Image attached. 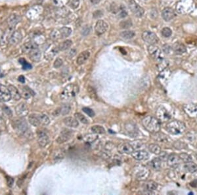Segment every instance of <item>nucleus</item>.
Instances as JSON below:
<instances>
[{"instance_id":"f257e3e1","label":"nucleus","mask_w":197,"mask_h":195,"mask_svg":"<svg viewBox=\"0 0 197 195\" xmlns=\"http://www.w3.org/2000/svg\"><path fill=\"white\" fill-rule=\"evenodd\" d=\"M142 124L149 132L151 133L160 131L161 128L160 122L151 116H147L142 119Z\"/></svg>"},{"instance_id":"f03ea898","label":"nucleus","mask_w":197,"mask_h":195,"mask_svg":"<svg viewBox=\"0 0 197 195\" xmlns=\"http://www.w3.org/2000/svg\"><path fill=\"white\" fill-rule=\"evenodd\" d=\"M166 130L171 134L179 135L185 131L186 125L183 122L173 120L167 124Z\"/></svg>"},{"instance_id":"7ed1b4c3","label":"nucleus","mask_w":197,"mask_h":195,"mask_svg":"<svg viewBox=\"0 0 197 195\" xmlns=\"http://www.w3.org/2000/svg\"><path fill=\"white\" fill-rule=\"evenodd\" d=\"M79 93V87L76 84H68L66 86L61 93V99L68 100L74 98Z\"/></svg>"},{"instance_id":"20e7f679","label":"nucleus","mask_w":197,"mask_h":195,"mask_svg":"<svg viewBox=\"0 0 197 195\" xmlns=\"http://www.w3.org/2000/svg\"><path fill=\"white\" fill-rule=\"evenodd\" d=\"M12 126L17 133L21 136H24L29 131L26 122L23 117L14 119L12 122Z\"/></svg>"},{"instance_id":"39448f33","label":"nucleus","mask_w":197,"mask_h":195,"mask_svg":"<svg viewBox=\"0 0 197 195\" xmlns=\"http://www.w3.org/2000/svg\"><path fill=\"white\" fill-rule=\"evenodd\" d=\"M37 143L42 148L46 147L49 143V137L48 133L45 130H39L37 132Z\"/></svg>"},{"instance_id":"423d86ee","label":"nucleus","mask_w":197,"mask_h":195,"mask_svg":"<svg viewBox=\"0 0 197 195\" xmlns=\"http://www.w3.org/2000/svg\"><path fill=\"white\" fill-rule=\"evenodd\" d=\"M156 118L160 122H166L170 120L171 118L170 114L168 110L164 106H159L156 112Z\"/></svg>"},{"instance_id":"0eeeda50","label":"nucleus","mask_w":197,"mask_h":195,"mask_svg":"<svg viewBox=\"0 0 197 195\" xmlns=\"http://www.w3.org/2000/svg\"><path fill=\"white\" fill-rule=\"evenodd\" d=\"M142 39L144 42L147 43L150 45H155L159 41L158 36L154 32L151 31H145L142 34Z\"/></svg>"},{"instance_id":"6e6552de","label":"nucleus","mask_w":197,"mask_h":195,"mask_svg":"<svg viewBox=\"0 0 197 195\" xmlns=\"http://www.w3.org/2000/svg\"><path fill=\"white\" fill-rule=\"evenodd\" d=\"M150 174V171L143 166H139L135 169V177L136 179L139 181L145 180L148 178Z\"/></svg>"},{"instance_id":"1a4fd4ad","label":"nucleus","mask_w":197,"mask_h":195,"mask_svg":"<svg viewBox=\"0 0 197 195\" xmlns=\"http://www.w3.org/2000/svg\"><path fill=\"white\" fill-rule=\"evenodd\" d=\"M128 5H129V7L131 9V12L137 17H141L144 12H145L143 8L137 4L134 0H129Z\"/></svg>"},{"instance_id":"9d476101","label":"nucleus","mask_w":197,"mask_h":195,"mask_svg":"<svg viewBox=\"0 0 197 195\" xmlns=\"http://www.w3.org/2000/svg\"><path fill=\"white\" fill-rule=\"evenodd\" d=\"M148 51L151 57L156 61H160L162 59V51L155 45H150L148 47Z\"/></svg>"},{"instance_id":"9b49d317","label":"nucleus","mask_w":197,"mask_h":195,"mask_svg":"<svg viewBox=\"0 0 197 195\" xmlns=\"http://www.w3.org/2000/svg\"><path fill=\"white\" fill-rule=\"evenodd\" d=\"M183 110L190 118H197V104L188 103L183 106Z\"/></svg>"},{"instance_id":"f8f14e48","label":"nucleus","mask_w":197,"mask_h":195,"mask_svg":"<svg viewBox=\"0 0 197 195\" xmlns=\"http://www.w3.org/2000/svg\"><path fill=\"white\" fill-rule=\"evenodd\" d=\"M12 99V96L8 87L0 84V100L3 102H8Z\"/></svg>"},{"instance_id":"ddd939ff","label":"nucleus","mask_w":197,"mask_h":195,"mask_svg":"<svg viewBox=\"0 0 197 195\" xmlns=\"http://www.w3.org/2000/svg\"><path fill=\"white\" fill-rule=\"evenodd\" d=\"M108 28L107 23L103 20H99L95 26V31L97 35L101 36L107 32Z\"/></svg>"},{"instance_id":"4468645a","label":"nucleus","mask_w":197,"mask_h":195,"mask_svg":"<svg viewBox=\"0 0 197 195\" xmlns=\"http://www.w3.org/2000/svg\"><path fill=\"white\" fill-rule=\"evenodd\" d=\"M118 151L120 154H126V155H131L134 151V149L131 144L129 143H122L118 145Z\"/></svg>"},{"instance_id":"2eb2a0df","label":"nucleus","mask_w":197,"mask_h":195,"mask_svg":"<svg viewBox=\"0 0 197 195\" xmlns=\"http://www.w3.org/2000/svg\"><path fill=\"white\" fill-rule=\"evenodd\" d=\"M15 112H16V114H17V116H19V117L23 118L24 116L28 115L29 111L26 103H21L20 104H18V105L16 106V108H15Z\"/></svg>"},{"instance_id":"dca6fc26","label":"nucleus","mask_w":197,"mask_h":195,"mask_svg":"<svg viewBox=\"0 0 197 195\" xmlns=\"http://www.w3.org/2000/svg\"><path fill=\"white\" fill-rule=\"evenodd\" d=\"M71 111V106L68 104H65V105H62L60 107L57 108V109L53 113L55 116H59V115L65 116L67 115L70 113Z\"/></svg>"},{"instance_id":"f3484780","label":"nucleus","mask_w":197,"mask_h":195,"mask_svg":"<svg viewBox=\"0 0 197 195\" xmlns=\"http://www.w3.org/2000/svg\"><path fill=\"white\" fill-rule=\"evenodd\" d=\"M162 17L165 21H170L176 17V12L171 7H166L162 12Z\"/></svg>"},{"instance_id":"a211bd4d","label":"nucleus","mask_w":197,"mask_h":195,"mask_svg":"<svg viewBox=\"0 0 197 195\" xmlns=\"http://www.w3.org/2000/svg\"><path fill=\"white\" fill-rule=\"evenodd\" d=\"M131 156L134 159L143 161V160H147L149 158V154L145 150H137V151H133L131 153Z\"/></svg>"},{"instance_id":"6ab92c4d","label":"nucleus","mask_w":197,"mask_h":195,"mask_svg":"<svg viewBox=\"0 0 197 195\" xmlns=\"http://www.w3.org/2000/svg\"><path fill=\"white\" fill-rule=\"evenodd\" d=\"M72 135H73L72 131H70V130L62 131L61 132V133L60 134V136H59L57 139H56V141H57L59 144L64 143L70 139L72 137Z\"/></svg>"},{"instance_id":"aec40b11","label":"nucleus","mask_w":197,"mask_h":195,"mask_svg":"<svg viewBox=\"0 0 197 195\" xmlns=\"http://www.w3.org/2000/svg\"><path fill=\"white\" fill-rule=\"evenodd\" d=\"M188 0H182V1H179L177 5V9L180 13H187L189 11H190L193 7V4L189 5L188 6H185L187 4V2Z\"/></svg>"},{"instance_id":"412c9836","label":"nucleus","mask_w":197,"mask_h":195,"mask_svg":"<svg viewBox=\"0 0 197 195\" xmlns=\"http://www.w3.org/2000/svg\"><path fill=\"white\" fill-rule=\"evenodd\" d=\"M181 159L179 156L176 155V154H171L168 157L167 163L170 167H176L180 163Z\"/></svg>"},{"instance_id":"4be33fe9","label":"nucleus","mask_w":197,"mask_h":195,"mask_svg":"<svg viewBox=\"0 0 197 195\" xmlns=\"http://www.w3.org/2000/svg\"><path fill=\"white\" fill-rule=\"evenodd\" d=\"M37 48H38V46H37L36 43L29 42L24 44L23 48H22V50H23V52L25 54L29 55L30 52H32L34 49H36Z\"/></svg>"},{"instance_id":"5701e85b","label":"nucleus","mask_w":197,"mask_h":195,"mask_svg":"<svg viewBox=\"0 0 197 195\" xmlns=\"http://www.w3.org/2000/svg\"><path fill=\"white\" fill-rule=\"evenodd\" d=\"M90 55L91 53L89 51H84L82 52L78 56L76 60L77 64L79 65H82L84 63H86V62L90 57Z\"/></svg>"},{"instance_id":"b1692460","label":"nucleus","mask_w":197,"mask_h":195,"mask_svg":"<svg viewBox=\"0 0 197 195\" xmlns=\"http://www.w3.org/2000/svg\"><path fill=\"white\" fill-rule=\"evenodd\" d=\"M29 121L30 124L34 127H38L40 125H42L41 122H40V114H37L35 113H32L29 116Z\"/></svg>"},{"instance_id":"393cba45","label":"nucleus","mask_w":197,"mask_h":195,"mask_svg":"<svg viewBox=\"0 0 197 195\" xmlns=\"http://www.w3.org/2000/svg\"><path fill=\"white\" fill-rule=\"evenodd\" d=\"M172 49L174 52L177 55H182L184 53H185L187 49L183 43L177 42L172 46Z\"/></svg>"},{"instance_id":"a878e982","label":"nucleus","mask_w":197,"mask_h":195,"mask_svg":"<svg viewBox=\"0 0 197 195\" xmlns=\"http://www.w3.org/2000/svg\"><path fill=\"white\" fill-rule=\"evenodd\" d=\"M29 56L31 61L34 62H37L41 60L42 53L40 51L39 49L37 48L36 49H34L32 52H30L29 54Z\"/></svg>"},{"instance_id":"bb28decb","label":"nucleus","mask_w":197,"mask_h":195,"mask_svg":"<svg viewBox=\"0 0 197 195\" xmlns=\"http://www.w3.org/2000/svg\"><path fill=\"white\" fill-rule=\"evenodd\" d=\"M152 138L160 143H166L169 139L168 136L163 133H160L159 131L152 133Z\"/></svg>"},{"instance_id":"cd10ccee","label":"nucleus","mask_w":197,"mask_h":195,"mask_svg":"<svg viewBox=\"0 0 197 195\" xmlns=\"http://www.w3.org/2000/svg\"><path fill=\"white\" fill-rule=\"evenodd\" d=\"M63 122L65 125L70 128H77L79 125L78 119L73 117H66L63 119Z\"/></svg>"},{"instance_id":"c85d7f7f","label":"nucleus","mask_w":197,"mask_h":195,"mask_svg":"<svg viewBox=\"0 0 197 195\" xmlns=\"http://www.w3.org/2000/svg\"><path fill=\"white\" fill-rule=\"evenodd\" d=\"M170 74H171L170 70H168V69H167V68H166V69H164V70H162L160 74H159L158 80H160V81L162 84L166 83V81L169 79V78H170Z\"/></svg>"},{"instance_id":"c756f323","label":"nucleus","mask_w":197,"mask_h":195,"mask_svg":"<svg viewBox=\"0 0 197 195\" xmlns=\"http://www.w3.org/2000/svg\"><path fill=\"white\" fill-rule=\"evenodd\" d=\"M8 88L11 92L12 98L15 100H20V99L21 98V93L19 92V90H18L17 87L12 86V85H9L8 86Z\"/></svg>"},{"instance_id":"7c9ffc66","label":"nucleus","mask_w":197,"mask_h":195,"mask_svg":"<svg viewBox=\"0 0 197 195\" xmlns=\"http://www.w3.org/2000/svg\"><path fill=\"white\" fill-rule=\"evenodd\" d=\"M22 37H22L21 34L18 31H15L9 38V42L12 45H16L18 42H20V41H21Z\"/></svg>"},{"instance_id":"2f4dec72","label":"nucleus","mask_w":197,"mask_h":195,"mask_svg":"<svg viewBox=\"0 0 197 195\" xmlns=\"http://www.w3.org/2000/svg\"><path fill=\"white\" fill-rule=\"evenodd\" d=\"M125 128H126V130L128 133V134L131 136H135L137 135V128H136V125L133 124L131 122H128L126 124V126H125Z\"/></svg>"},{"instance_id":"473e14b6","label":"nucleus","mask_w":197,"mask_h":195,"mask_svg":"<svg viewBox=\"0 0 197 195\" xmlns=\"http://www.w3.org/2000/svg\"><path fill=\"white\" fill-rule=\"evenodd\" d=\"M18 90H19L21 97H23L24 99H30L31 95H32V93H31L32 91L26 87H21V88Z\"/></svg>"},{"instance_id":"72a5a7b5","label":"nucleus","mask_w":197,"mask_h":195,"mask_svg":"<svg viewBox=\"0 0 197 195\" xmlns=\"http://www.w3.org/2000/svg\"><path fill=\"white\" fill-rule=\"evenodd\" d=\"M21 21V18L17 15H12L8 18V24L10 27H14L19 23Z\"/></svg>"},{"instance_id":"f704fd0d","label":"nucleus","mask_w":197,"mask_h":195,"mask_svg":"<svg viewBox=\"0 0 197 195\" xmlns=\"http://www.w3.org/2000/svg\"><path fill=\"white\" fill-rule=\"evenodd\" d=\"M184 168L190 173H195L197 171V164L191 161L186 162L184 165Z\"/></svg>"},{"instance_id":"c9c22d12","label":"nucleus","mask_w":197,"mask_h":195,"mask_svg":"<svg viewBox=\"0 0 197 195\" xmlns=\"http://www.w3.org/2000/svg\"><path fill=\"white\" fill-rule=\"evenodd\" d=\"M148 148L150 151L155 155H160L162 152L161 147L157 144H150Z\"/></svg>"},{"instance_id":"e433bc0d","label":"nucleus","mask_w":197,"mask_h":195,"mask_svg":"<svg viewBox=\"0 0 197 195\" xmlns=\"http://www.w3.org/2000/svg\"><path fill=\"white\" fill-rule=\"evenodd\" d=\"M97 139H98L97 134H95L94 133L87 134L86 136H84L83 137V139L84 140V141H86L87 143H93Z\"/></svg>"},{"instance_id":"4c0bfd02","label":"nucleus","mask_w":197,"mask_h":195,"mask_svg":"<svg viewBox=\"0 0 197 195\" xmlns=\"http://www.w3.org/2000/svg\"><path fill=\"white\" fill-rule=\"evenodd\" d=\"M151 165L152 168L155 170H159L161 168L162 161L161 159L159 158H155L151 162Z\"/></svg>"},{"instance_id":"58836bf2","label":"nucleus","mask_w":197,"mask_h":195,"mask_svg":"<svg viewBox=\"0 0 197 195\" xmlns=\"http://www.w3.org/2000/svg\"><path fill=\"white\" fill-rule=\"evenodd\" d=\"M91 130L95 134H103L105 133V129L101 125H95L91 128Z\"/></svg>"},{"instance_id":"ea45409f","label":"nucleus","mask_w":197,"mask_h":195,"mask_svg":"<svg viewBox=\"0 0 197 195\" xmlns=\"http://www.w3.org/2000/svg\"><path fill=\"white\" fill-rule=\"evenodd\" d=\"M72 44H73V43H72L71 40L64 41V42H62L58 47L59 51H65V50L69 49L71 47Z\"/></svg>"},{"instance_id":"a19ab883","label":"nucleus","mask_w":197,"mask_h":195,"mask_svg":"<svg viewBox=\"0 0 197 195\" xmlns=\"http://www.w3.org/2000/svg\"><path fill=\"white\" fill-rule=\"evenodd\" d=\"M59 32H60L61 37L62 38H64V37H67L70 35L72 32L71 28L68 27H63L59 29Z\"/></svg>"},{"instance_id":"79ce46f5","label":"nucleus","mask_w":197,"mask_h":195,"mask_svg":"<svg viewBox=\"0 0 197 195\" xmlns=\"http://www.w3.org/2000/svg\"><path fill=\"white\" fill-rule=\"evenodd\" d=\"M145 188L146 191L152 192L157 189L158 184L153 181H149L145 185Z\"/></svg>"},{"instance_id":"37998d69","label":"nucleus","mask_w":197,"mask_h":195,"mask_svg":"<svg viewBox=\"0 0 197 195\" xmlns=\"http://www.w3.org/2000/svg\"><path fill=\"white\" fill-rule=\"evenodd\" d=\"M74 116H75V118L78 119V121L80 122L81 123H82L83 124H88V119H87L86 116H83L82 113L76 112V113H75Z\"/></svg>"},{"instance_id":"c03bdc74","label":"nucleus","mask_w":197,"mask_h":195,"mask_svg":"<svg viewBox=\"0 0 197 195\" xmlns=\"http://www.w3.org/2000/svg\"><path fill=\"white\" fill-rule=\"evenodd\" d=\"M135 34L133 31L131 30H125L120 33V36L124 39H131L135 36Z\"/></svg>"},{"instance_id":"a18cd8bd","label":"nucleus","mask_w":197,"mask_h":195,"mask_svg":"<svg viewBox=\"0 0 197 195\" xmlns=\"http://www.w3.org/2000/svg\"><path fill=\"white\" fill-rule=\"evenodd\" d=\"M40 118L41 124L43 125H48L50 123V119L48 116L45 114H40Z\"/></svg>"},{"instance_id":"49530a36","label":"nucleus","mask_w":197,"mask_h":195,"mask_svg":"<svg viewBox=\"0 0 197 195\" xmlns=\"http://www.w3.org/2000/svg\"><path fill=\"white\" fill-rule=\"evenodd\" d=\"M87 92H88L89 95L90 96L91 98H92L93 99H95V100H97L98 99V97H97V93H96V91L94 89V88L89 86L87 87Z\"/></svg>"},{"instance_id":"de8ad7c7","label":"nucleus","mask_w":197,"mask_h":195,"mask_svg":"<svg viewBox=\"0 0 197 195\" xmlns=\"http://www.w3.org/2000/svg\"><path fill=\"white\" fill-rule=\"evenodd\" d=\"M179 156V158H180L181 160H182V161L185 163L192 161L191 156H190L189 155H188V154L182 153V154H180Z\"/></svg>"},{"instance_id":"09e8293b","label":"nucleus","mask_w":197,"mask_h":195,"mask_svg":"<svg viewBox=\"0 0 197 195\" xmlns=\"http://www.w3.org/2000/svg\"><path fill=\"white\" fill-rule=\"evenodd\" d=\"M20 63L23 65V68L24 70H29V69L32 68V65L29 64V62H27V61L23 58H21L19 60H18Z\"/></svg>"},{"instance_id":"8fccbe9b","label":"nucleus","mask_w":197,"mask_h":195,"mask_svg":"<svg viewBox=\"0 0 197 195\" xmlns=\"http://www.w3.org/2000/svg\"><path fill=\"white\" fill-rule=\"evenodd\" d=\"M172 34V31L168 27H165L162 30V35L165 37H169L171 36Z\"/></svg>"},{"instance_id":"3c124183","label":"nucleus","mask_w":197,"mask_h":195,"mask_svg":"<svg viewBox=\"0 0 197 195\" xmlns=\"http://www.w3.org/2000/svg\"><path fill=\"white\" fill-rule=\"evenodd\" d=\"M168 65V62L166 61H165L164 59H162L160 60V63L158 65V68L159 70L162 71V70H164V69L167 68Z\"/></svg>"},{"instance_id":"603ef678","label":"nucleus","mask_w":197,"mask_h":195,"mask_svg":"<svg viewBox=\"0 0 197 195\" xmlns=\"http://www.w3.org/2000/svg\"><path fill=\"white\" fill-rule=\"evenodd\" d=\"M51 38L53 40H57L59 38H61V34L59 30H55L51 33Z\"/></svg>"},{"instance_id":"864d4df0","label":"nucleus","mask_w":197,"mask_h":195,"mask_svg":"<svg viewBox=\"0 0 197 195\" xmlns=\"http://www.w3.org/2000/svg\"><path fill=\"white\" fill-rule=\"evenodd\" d=\"M127 15V12L123 5H122L119 9V17L120 18H124Z\"/></svg>"},{"instance_id":"5fc2aeb1","label":"nucleus","mask_w":197,"mask_h":195,"mask_svg":"<svg viewBox=\"0 0 197 195\" xmlns=\"http://www.w3.org/2000/svg\"><path fill=\"white\" fill-rule=\"evenodd\" d=\"M131 25H132V23H131V21H130V20L122 21L120 23V26H121V28H127L129 27H131Z\"/></svg>"},{"instance_id":"6e6d98bb","label":"nucleus","mask_w":197,"mask_h":195,"mask_svg":"<svg viewBox=\"0 0 197 195\" xmlns=\"http://www.w3.org/2000/svg\"><path fill=\"white\" fill-rule=\"evenodd\" d=\"M82 111L86 113V114L88 115L90 117H93L95 116V112L93 111L92 109H91L88 107H83L82 108Z\"/></svg>"},{"instance_id":"4d7b16f0","label":"nucleus","mask_w":197,"mask_h":195,"mask_svg":"<svg viewBox=\"0 0 197 195\" xmlns=\"http://www.w3.org/2000/svg\"><path fill=\"white\" fill-rule=\"evenodd\" d=\"M130 143L131 144V146L133 147V148L134 149H139V148H141V147L143 145L142 143L141 142V141H132V142Z\"/></svg>"},{"instance_id":"13d9d810","label":"nucleus","mask_w":197,"mask_h":195,"mask_svg":"<svg viewBox=\"0 0 197 195\" xmlns=\"http://www.w3.org/2000/svg\"><path fill=\"white\" fill-rule=\"evenodd\" d=\"M62 60L60 58H57V59L55 60V62H54V63H53V67L55 68H60L61 66L62 65Z\"/></svg>"},{"instance_id":"bf43d9fd","label":"nucleus","mask_w":197,"mask_h":195,"mask_svg":"<svg viewBox=\"0 0 197 195\" xmlns=\"http://www.w3.org/2000/svg\"><path fill=\"white\" fill-rule=\"evenodd\" d=\"M80 5V0H72L70 7L73 9H76Z\"/></svg>"},{"instance_id":"052dcab7","label":"nucleus","mask_w":197,"mask_h":195,"mask_svg":"<svg viewBox=\"0 0 197 195\" xmlns=\"http://www.w3.org/2000/svg\"><path fill=\"white\" fill-rule=\"evenodd\" d=\"M163 50L165 53H168L169 54L171 52V51H173L172 49V47L170 46L169 45H166L163 47Z\"/></svg>"},{"instance_id":"680f3d73","label":"nucleus","mask_w":197,"mask_h":195,"mask_svg":"<svg viewBox=\"0 0 197 195\" xmlns=\"http://www.w3.org/2000/svg\"><path fill=\"white\" fill-rule=\"evenodd\" d=\"M6 178H7V185L9 187H11L12 186V185H13V183H14V179L11 177H8V176H7Z\"/></svg>"},{"instance_id":"e2e57ef3","label":"nucleus","mask_w":197,"mask_h":195,"mask_svg":"<svg viewBox=\"0 0 197 195\" xmlns=\"http://www.w3.org/2000/svg\"><path fill=\"white\" fill-rule=\"evenodd\" d=\"M4 112L9 116V117H11L12 115L11 109L9 108L8 107H7V106H5V107L4 108Z\"/></svg>"},{"instance_id":"0e129e2a","label":"nucleus","mask_w":197,"mask_h":195,"mask_svg":"<svg viewBox=\"0 0 197 195\" xmlns=\"http://www.w3.org/2000/svg\"><path fill=\"white\" fill-rule=\"evenodd\" d=\"M18 80L21 82L22 84H24L25 82V78L23 76H20L18 77Z\"/></svg>"},{"instance_id":"69168bd1","label":"nucleus","mask_w":197,"mask_h":195,"mask_svg":"<svg viewBox=\"0 0 197 195\" xmlns=\"http://www.w3.org/2000/svg\"><path fill=\"white\" fill-rule=\"evenodd\" d=\"M90 1L92 2V4H93V5H97L101 1V0H90Z\"/></svg>"},{"instance_id":"338daca9","label":"nucleus","mask_w":197,"mask_h":195,"mask_svg":"<svg viewBox=\"0 0 197 195\" xmlns=\"http://www.w3.org/2000/svg\"><path fill=\"white\" fill-rule=\"evenodd\" d=\"M193 194V193H189V194Z\"/></svg>"}]
</instances>
